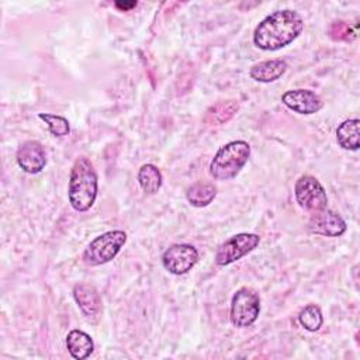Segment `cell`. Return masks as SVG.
<instances>
[{
    "label": "cell",
    "mask_w": 360,
    "mask_h": 360,
    "mask_svg": "<svg viewBox=\"0 0 360 360\" xmlns=\"http://www.w3.org/2000/svg\"><path fill=\"white\" fill-rule=\"evenodd\" d=\"M304 28L297 11L280 10L267 15L253 32V44L263 51H277L291 44Z\"/></svg>",
    "instance_id": "1"
},
{
    "label": "cell",
    "mask_w": 360,
    "mask_h": 360,
    "mask_svg": "<svg viewBox=\"0 0 360 360\" xmlns=\"http://www.w3.org/2000/svg\"><path fill=\"white\" fill-rule=\"evenodd\" d=\"M97 174L87 158H79L72 166L69 177V202L73 210L87 211L97 197Z\"/></svg>",
    "instance_id": "2"
},
{
    "label": "cell",
    "mask_w": 360,
    "mask_h": 360,
    "mask_svg": "<svg viewBox=\"0 0 360 360\" xmlns=\"http://www.w3.org/2000/svg\"><path fill=\"white\" fill-rule=\"evenodd\" d=\"M250 156V146L245 141H232L215 153L210 163V173L217 180L233 179L246 165Z\"/></svg>",
    "instance_id": "3"
},
{
    "label": "cell",
    "mask_w": 360,
    "mask_h": 360,
    "mask_svg": "<svg viewBox=\"0 0 360 360\" xmlns=\"http://www.w3.org/2000/svg\"><path fill=\"white\" fill-rule=\"evenodd\" d=\"M127 233L124 231H108L93 239L84 249L82 259L89 266H100L112 260L124 243Z\"/></svg>",
    "instance_id": "4"
},
{
    "label": "cell",
    "mask_w": 360,
    "mask_h": 360,
    "mask_svg": "<svg viewBox=\"0 0 360 360\" xmlns=\"http://www.w3.org/2000/svg\"><path fill=\"white\" fill-rule=\"evenodd\" d=\"M260 312V298L259 294L249 288H239L231 302V322L238 328L250 326L259 316Z\"/></svg>",
    "instance_id": "5"
},
{
    "label": "cell",
    "mask_w": 360,
    "mask_h": 360,
    "mask_svg": "<svg viewBox=\"0 0 360 360\" xmlns=\"http://www.w3.org/2000/svg\"><path fill=\"white\" fill-rule=\"evenodd\" d=\"M294 194L298 205L309 212H316L326 208L328 197L322 184L314 176H301L294 187Z\"/></svg>",
    "instance_id": "6"
},
{
    "label": "cell",
    "mask_w": 360,
    "mask_h": 360,
    "mask_svg": "<svg viewBox=\"0 0 360 360\" xmlns=\"http://www.w3.org/2000/svg\"><path fill=\"white\" fill-rule=\"evenodd\" d=\"M259 242L260 236L256 233H236L218 248L215 253V263L218 266H228L257 248Z\"/></svg>",
    "instance_id": "7"
},
{
    "label": "cell",
    "mask_w": 360,
    "mask_h": 360,
    "mask_svg": "<svg viewBox=\"0 0 360 360\" xmlns=\"http://www.w3.org/2000/svg\"><path fill=\"white\" fill-rule=\"evenodd\" d=\"M198 260V252L193 245L176 243L165 250L162 263L167 271L180 276L190 271Z\"/></svg>",
    "instance_id": "8"
},
{
    "label": "cell",
    "mask_w": 360,
    "mask_h": 360,
    "mask_svg": "<svg viewBox=\"0 0 360 360\" xmlns=\"http://www.w3.org/2000/svg\"><path fill=\"white\" fill-rule=\"evenodd\" d=\"M308 228L312 233L335 238L346 232V222L339 214L325 208L312 214Z\"/></svg>",
    "instance_id": "9"
},
{
    "label": "cell",
    "mask_w": 360,
    "mask_h": 360,
    "mask_svg": "<svg viewBox=\"0 0 360 360\" xmlns=\"http://www.w3.org/2000/svg\"><path fill=\"white\" fill-rule=\"evenodd\" d=\"M281 100L294 112L305 115L319 111L323 105L322 98L315 91L307 89L288 90L283 94Z\"/></svg>",
    "instance_id": "10"
},
{
    "label": "cell",
    "mask_w": 360,
    "mask_h": 360,
    "mask_svg": "<svg viewBox=\"0 0 360 360\" xmlns=\"http://www.w3.org/2000/svg\"><path fill=\"white\" fill-rule=\"evenodd\" d=\"M17 163L24 172L30 174L39 173L46 163L42 145L37 141L24 142L17 150Z\"/></svg>",
    "instance_id": "11"
},
{
    "label": "cell",
    "mask_w": 360,
    "mask_h": 360,
    "mask_svg": "<svg viewBox=\"0 0 360 360\" xmlns=\"http://www.w3.org/2000/svg\"><path fill=\"white\" fill-rule=\"evenodd\" d=\"M73 297L82 312L87 318L97 316L101 311V298L97 290L86 283H80L73 288Z\"/></svg>",
    "instance_id": "12"
},
{
    "label": "cell",
    "mask_w": 360,
    "mask_h": 360,
    "mask_svg": "<svg viewBox=\"0 0 360 360\" xmlns=\"http://www.w3.org/2000/svg\"><path fill=\"white\" fill-rule=\"evenodd\" d=\"M287 70V63L281 59H271L259 62L252 66L249 75L253 80L262 83H270L280 79Z\"/></svg>",
    "instance_id": "13"
},
{
    "label": "cell",
    "mask_w": 360,
    "mask_h": 360,
    "mask_svg": "<svg viewBox=\"0 0 360 360\" xmlns=\"http://www.w3.org/2000/svg\"><path fill=\"white\" fill-rule=\"evenodd\" d=\"M66 347L73 359L83 360L93 353L94 343L86 332L73 329L66 336Z\"/></svg>",
    "instance_id": "14"
},
{
    "label": "cell",
    "mask_w": 360,
    "mask_h": 360,
    "mask_svg": "<svg viewBox=\"0 0 360 360\" xmlns=\"http://www.w3.org/2000/svg\"><path fill=\"white\" fill-rule=\"evenodd\" d=\"M239 110V104L235 100H224L211 105L205 115L204 122L208 125H222L228 122Z\"/></svg>",
    "instance_id": "15"
},
{
    "label": "cell",
    "mask_w": 360,
    "mask_h": 360,
    "mask_svg": "<svg viewBox=\"0 0 360 360\" xmlns=\"http://www.w3.org/2000/svg\"><path fill=\"white\" fill-rule=\"evenodd\" d=\"M359 125L360 121L357 118L343 121L336 129L338 143L347 150H357L360 146L359 142Z\"/></svg>",
    "instance_id": "16"
},
{
    "label": "cell",
    "mask_w": 360,
    "mask_h": 360,
    "mask_svg": "<svg viewBox=\"0 0 360 360\" xmlns=\"http://www.w3.org/2000/svg\"><path fill=\"white\" fill-rule=\"evenodd\" d=\"M217 195V188L211 183L198 181L188 187L187 190V200L193 207H207L212 202Z\"/></svg>",
    "instance_id": "17"
},
{
    "label": "cell",
    "mask_w": 360,
    "mask_h": 360,
    "mask_svg": "<svg viewBox=\"0 0 360 360\" xmlns=\"http://www.w3.org/2000/svg\"><path fill=\"white\" fill-rule=\"evenodd\" d=\"M138 183L146 194H155L162 186V173L155 165H142L138 172Z\"/></svg>",
    "instance_id": "18"
},
{
    "label": "cell",
    "mask_w": 360,
    "mask_h": 360,
    "mask_svg": "<svg viewBox=\"0 0 360 360\" xmlns=\"http://www.w3.org/2000/svg\"><path fill=\"white\" fill-rule=\"evenodd\" d=\"M298 322L304 329L309 332H316L323 323V316L319 307L315 304L304 307L298 314Z\"/></svg>",
    "instance_id": "19"
},
{
    "label": "cell",
    "mask_w": 360,
    "mask_h": 360,
    "mask_svg": "<svg viewBox=\"0 0 360 360\" xmlns=\"http://www.w3.org/2000/svg\"><path fill=\"white\" fill-rule=\"evenodd\" d=\"M38 117L42 121H45V124L48 125L51 134L55 135V136H65L70 131L69 121L65 117L55 115V114H48V112H39Z\"/></svg>",
    "instance_id": "20"
},
{
    "label": "cell",
    "mask_w": 360,
    "mask_h": 360,
    "mask_svg": "<svg viewBox=\"0 0 360 360\" xmlns=\"http://www.w3.org/2000/svg\"><path fill=\"white\" fill-rule=\"evenodd\" d=\"M328 35L333 41L349 42V41H353L356 38V31L345 21H335V22L330 24V27L328 30Z\"/></svg>",
    "instance_id": "21"
},
{
    "label": "cell",
    "mask_w": 360,
    "mask_h": 360,
    "mask_svg": "<svg viewBox=\"0 0 360 360\" xmlns=\"http://www.w3.org/2000/svg\"><path fill=\"white\" fill-rule=\"evenodd\" d=\"M114 6L121 11H128L136 6V1H115Z\"/></svg>",
    "instance_id": "22"
}]
</instances>
